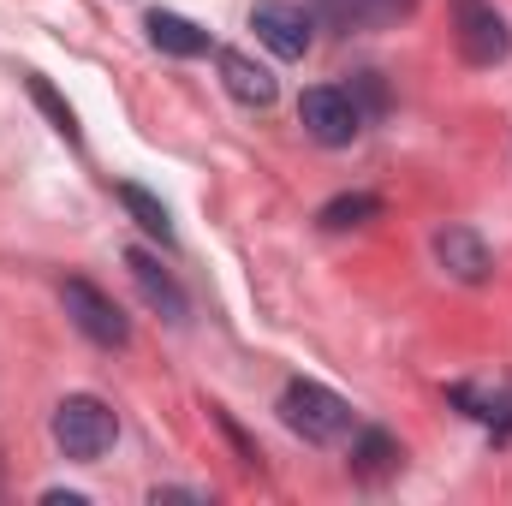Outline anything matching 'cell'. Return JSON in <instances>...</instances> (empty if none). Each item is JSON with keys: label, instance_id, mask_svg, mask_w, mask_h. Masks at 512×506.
Returning a JSON list of instances; mask_svg holds the SVG:
<instances>
[{"label": "cell", "instance_id": "6da1fadb", "mask_svg": "<svg viewBox=\"0 0 512 506\" xmlns=\"http://www.w3.org/2000/svg\"><path fill=\"white\" fill-rule=\"evenodd\" d=\"M114 435H120V417H114L96 393H72V399L54 405V447H60L66 459L96 465V459L114 447Z\"/></svg>", "mask_w": 512, "mask_h": 506}, {"label": "cell", "instance_id": "7a4b0ae2", "mask_svg": "<svg viewBox=\"0 0 512 506\" xmlns=\"http://www.w3.org/2000/svg\"><path fill=\"white\" fill-rule=\"evenodd\" d=\"M280 423L304 441H340L352 429V405L340 393H328L322 381H286L280 393Z\"/></svg>", "mask_w": 512, "mask_h": 506}, {"label": "cell", "instance_id": "3957f363", "mask_svg": "<svg viewBox=\"0 0 512 506\" xmlns=\"http://www.w3.org/2000/svg\"><path fill=\"white\" fill-rule=\"evenodd\" d=\"M298 120H304V131H310L316 143L346 149V143L364 131V108H358V96H352V90L316 84V90H304V96H298Z\"/></svg>", "mask_w": 512, "mask_h": 506}, {"label": "cell", "instance_id": "277c9868", "mask_svg": "<svg viewBox=\"0 0 512 506\" xmlns=\"http://www.w3.org/2000/svg\"><path fill=\"white\" fill-rule=\"evenodd\" d=\"M453 36H459V54H465L471 66H501L512 54L507 18H501L489 0H453Z\"/></svg>", "mask_w": 512, "mask_h": 506}, {"label": "cell", "instance_id": "5b68a950", "mask_svg": "<svg viewBox=\"0 0 512 506\" xmlns=\"http://www.w3.org/2000/svg\"><path fill=\"white\" fill-rule=\"evenodd\" d=\"M60 298H66V316H72L96 346H114V352H120V346L131 340L126 310H120L102 286H90V280H66V286H60Z\"/></svg>", "mask_w": 512, "mask_h": 506}, {"label": "cell", "instance_id": "8992f818", "mask_svg": "<svg viewBox=\"0 0 512 506\" xmlns=\"http://www.w3.org/2000/svg\"><path fill=\"white\" fill-rule=\"evenodd\" d=\"M251 30L256 42L268 48V54H280V60H304L310 54V12L304 6H292V0H262L251 12Z\"/></svg>", "mask_w": 512, "mask_h": 506}, {"label": "cell", "instance_id": "52a82bcc", "mask_svg": "<svg viewBox=\"0 0 512 506\" xmlns=\"http://www.w3.org/2000/svg\"><path fill=\"white\" fill-rule=\"evenodd\" d=\"M435 262H441L453 280H465V286H483V280L495 274V256H489V245H483L471 227H441V233H435Z\"/></svg>", "mask_w": 512, "mask_h": 506}, {"label": "cell", "instance_id": "ba28073f", "mask_svg": "<svg viewBox=\"0 0 512 506\" xmlns=\"http://www.w3.org/2000/svg\"><path fill=\"white\" fill-rule=\"evenodd\" d=\"M126 268H131V280H137V292H143L149 310H161L167 322H185V292H179V280H173L155 256L149 251H126Z\"/></svg>", "mask_w": 512, "mask_h": 506}, {"label": "cell", "instance_id": "9c48e42d", "mask_svg": "<svg viewBox=\"0 0 512 506\" xmlns=\"http://www.w3.org/2000/svg\"><path fill=\"white\" fill-rule=\"evenodd\" d=\"M221 78H227V90H233L245 108H268V102L280 96L274 72H268V66H256L245 48H221Z\"/></svg>", "mask_w": 512, "mask_h": 506}, {"label": "cell", "instance_id": "30bf717a", "mask_svg": "<svg viewBox=\"0 0 512 506\" xmlns=\"http://www.w3.org/2000/svg\"><path fill=\"white\" fill-rule=\"evenodd\" d=\"M149 42L161 48V54H173V60H197V54H209V30H197L191 18H179V12H149Z\"/></svg>", "mask_w": 512, "mask_h": 506}, {"label": "cell", "instance_id": "8fae6325", "mask_svg": "<svg viewBox=\"0 0 512 506\" xmlns=\"http://www.w3.org/2000/svg\"><path fill=\"white\" fill-rule=\"evenodd\" d=\"M114 197L126 203V215L137 221V227H143V233H149V239H161V245L173 251V221H167V209H161V197H149L143 185H120Z\"/></svg>", "mask_w": 512, "mask_h": 506}, {"label": "cell", "instance_id": "7c38bea8", "mask_svg": "<svg viewBox=\"0 0 512 506\" xmlns=\"http://www.w3.org/2000/svg\"><path fill=\"white\" fill-rule=\"evenodd\" d=\"M382 215V197H370V191H346V197H334L316 221L328 227V233H346V227H370Z\"/></svg>", "mask_w": 512, "mask_h": 506}, {"label": "cell", "instance_id": "4fadbf2b", "mask_svg": "<svg viewBox=\"0 0 512 506\" xmlns=\"http://www.w3.org/2000/svg\"><path fill=\"white\" fill-rule=\"evenodd\" d=\"M393 465H399V441H393L387 429H364L358 447H352V471H358V477H382Z\"/></svg>", "mask_w": 512, "mask_h": 506}, {"label": "cell", "instance_id": "5bb4252c", "mask_svg": "<svg viewBox=\"0 0 512 506\" xmlns=\"http://www.w3.org/2000/svg\"><path fill=\"white\" fill-rule=\"evenodd\" d=\"M453 405H465L477 423H495L501 435L512 429V387H501V393H477V387L459 381V387H453Z\"/></svg>", "mask_w": 512, "mask_h": 506}, {"label": "cell", "instance_id": "9a60e30c", "mask_svg": "<svg viewBox=\"0 0 512 506\" xmlns=\"http://www.w3.org/2000/svg\"><path fill=\"white\" fill-rule=\"evenodd\" d=\"M30 102H36V108H42V114L54 120V131H60L66 143H84V131H78V114H72V102H66V96H60V90H54V84H48L42 72H30Z\"/></svg>", "mask_w": 512, "mask_h": 506}, {"label": "cell", "instance_id": "2e32d148", "mask_svg": "<svg viewBox=\"0 0 512 506\" xmlns=\"http://www.w3.org/2000/svg\"><path fill=\"white\" fill-rule=\"evenodd\" d=\"M316 18H322L328 30H340V36L370 30V24H364V0H316Z\"/></svg>", "mask_w": 512, "mask_h": 506}, {"label": "cell", "instance_id": "e0dca14e", "mask_svg": "<svg viewBox=\"0 0 512 506\" xmlns=\"http://www.w3.org/2000/svg\"><path fill=\"white\" fill-rule=\"evenodd\" d=\"M411 6H417V0H364V24H370V30H387V24L411 18Z\"/></svg>", "mask_w": 512, "mask_h": 506}, {"label": "cell", "instance_id": "ac0fdd59", "mask_svg": "<svg viewBox=\"0 0 512 506\" xmlns=\"http://www.w3.org/2000/svg\"><path fill=\"white\" fill-rule=\"evenodd\" d=\"M352 90L364 96V108H370V114H387V84H382V72H358V78H352Z\"/></svg>", "mask_w": 512, "mask_h": 506}]
</instances>
